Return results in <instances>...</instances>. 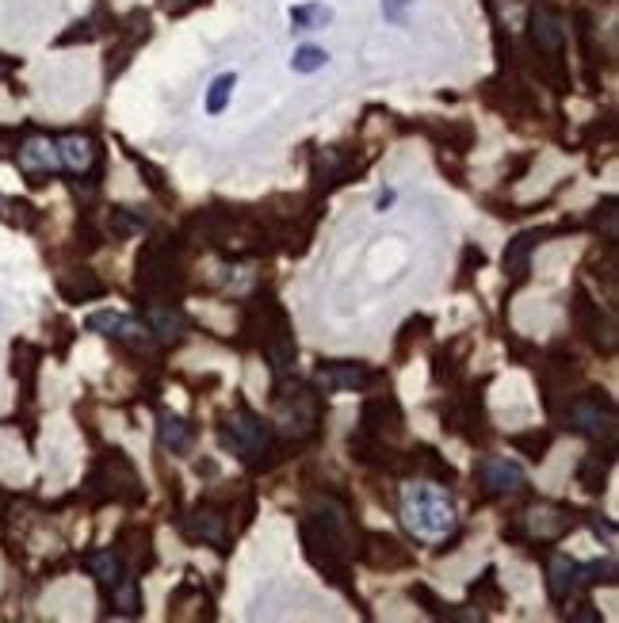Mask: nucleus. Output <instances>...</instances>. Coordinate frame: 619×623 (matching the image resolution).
Listing matches in <instances>:
<instances>
[{"label": "nucleus", "mask_w": 619, "mask_h": 623, "mask_svg": "<svg viewBox=\"0 0 619 623\" xmlns=\"http://www.w3.org/2000/svg\"><path fill=\"white\" fill-rule=\"evenodd\" d=\"M276 421H279V429L287 432V436H295V440L314 436V432H318V421H321L318 394H314L310 387H302V383H287V387L279 383Z\"/></svg>", "instance_id": "1"}, {"label": "nucleus", "mask_w": 619, "mask_h": 623, "mask_svg": "<svg viewBox=\"0 0 619 623\" xmlns=\"http://www.w3.org/2000/svg\"><path fill=\"white\" fill-rule=\"evenodd\" d=\"M402 516H406V528L417 539H440L455 528V509H451V501L444 494H436V490H425V486L409 497Z\"/></svg>", "instance_id": "2"}, {"label": "nucleus", "mask_w": 619, "mask_h": 623, "mask_svg": "<svg viewBox=\"0 0 619 623\" xmlns=\"http://www.w3.org/2000/svg\"><path fill=\"white\" fill-rule=\"evenodd\" d=\"M218 436H222V448L245 455L249 463L272 448V429H268L260 417H253L249 409H234V413H226V417H222V429H218Z\"/></svg>", "instance_id": "3"}, {"label": "nucleus", "mask_w": 619, "mask_h": 623, "mask_svg": "<svg viewBox=\"0 0 619 623\" xmlns=\"http://www.w3.org/2000/svg\"><path fill=\"white\" fill-rule=\"evenodd\" d=\"M176 280H180L176 245H172V237H157L138 253V287L146 295H165V291L176 287Z\"/></svg>", "instance_id": "4"}, {"label": "nucleus", "mask_w": 619, "mask_h": 623, "mask_svg": "<svg viewBox=\"0 0 619 623\" xmlns=\"http://www.w3.org/2000/svg\"><path fill=\"white\" fill-rule=\"evenodd\" d=\"M566 421L577 432H585L589 440H604V444L616 440V406L600 390H589V394L574 398L570 409H566Z\"/></svg>", "instance_id": "5"}, {"label": "nucleus", "mask_w": 619, "mask_h": 623, "mask_svg": "<svg viewBox=\"0 0 619 623\" xmlns=\"http://www.w3.org/2000/svg\"><path fill=\"white\" fill-rule=\"evenodd\" d=\"M570 310H574V325L581 333H589V341L604 348V352H612L616 348V322L600 310V302H593L581 287L574 291V302H570Z\"/></svg>", "instance_id": "6"}, {"label": "nucleus", "mask_w": 619, "mask_h": 623, "mask_svg": "<svg viewBox=\"0 0 619 623\" xmlns=\"http://www.w3.org/2000/svg\"><path fill=\"white\" fill-rule=\"evenodd\" d=\"M478 478L486 486V494H516L524 490V471L509 463V459H497V455H486L478 463Z\"/></svg>", "instance_id": "7"}, {"label": "nucleus", "mask_w": 619, "mask_h": 623, "mask_svg": "<svg viewBox=\"0 0 619 623\" xmlns=\"http://www.w3.org/2000/svg\"><path fill=\"white\" fill-rule=\"evenodd\" d=\"M363 429L371 432V436H402V409L394 398H371L367 406H363Z\"/></svg>", "instance_id": "8"}, {"label": "nucleus", "mask_w": 619, "mask_h": 623, "mask_svg": "<svg viewBox=\"0 0 619 623\" xmlns=\"http://www.w3.org/2000/svg\"><path fill=\"white\" fill-rule=\"evenodd\" d=\"M104 482H107V497H119V501H138L142 497V486H138V474L130 467L123 452H111V459H104Z\"/></svg>", "instance_id": "9"}, {"label": "nucleus", "mask_w": 619, "mask_h": 623, "mask_svg": "<svg viewBox=\"0 0 619 623\" xmlns=\"http://www.w3.org/2000/svg\"><path fill=\"white\" fill-rule=\"evenodd\" d=\"M88 329L92 333H104V337H115V341H134V344H146L150 341V325L134 322V318H123V314H92L88 318Z\"/></svg>", "instance_id": "10"}, {"label": "nucleus", "mask_w": 619, "mask_h": 623, "mask_svg": "<svg viewBox=\"0 0 619 623\" xmlns=\"http://www.w3.org/2000/svg\"><path fill=\"white\" fill-rule=\"evenodd\" d=\"M371 383V371L363 364H329L318 371V394H337V390H363Z\"/></svg>", "instance_id": "11"}, {"label": "nucleus", "mask_w": 619, "mask_h": 623, "mask_svg": "<svg viewBox=\"0 0 619 623\" xmlns=\"http://www.w3.org/2000/svg\"><path fill=\"white\" fill-rule=\"evenodd\" d=\"M58 146V161H62V169L69 172H88L92 165H96V146H92V138H85V134H65V138H58L54 142Z\"/></svg>", "instance_id": "12"}, {"label": "nucleus", "mask_w": 619, "mask_h": 623, "mask_svg": "<svg viewBox=\"0 0 619 623\" xmlns=\"http://www.w3.org/2000/svg\"><path fill=\"white\" fill-rule=\"evenodd\" d=\"M363 543H367V547H360V555L371 562V566H379V570H383V566H406L409 562V555L402 551V543L383 536V532H367Z\"/></svg>", "instance_id": "13"}, {"label": "nucleus", "mask_w": 619, "mask_h": 623, "mask_svg": "<svg viewBox=\"0 0 619 623\" xmlns=\"http://www.w3.org/2000/svg\"><path fill=\"white\" fill-rule=\"evenodd\" d=\"M562 39H566V31H562V20H558L555 8H535L532 12V43L543 50V54H558L562 50Z\"/></svg>", "instance_id": "14"}, {"label": "nucleus", "mask_w": 619, "mask_h": 623, "mask_svg": "<svg viewBox=\"0 0 619 623\" xmlns=\"http://www.w3.org/2000/svg\"><path fill=\"white\" fill-rule=\"evenodd\" d=\"M157 440H161L165 452H188L192 440H195V432L180 413H169V409H165V413L157 417Z\"/></svg>", "instance_id": "15"}, {"label": "nucleus", "mask_w": 619, "mask_h": 623, "mask_svg": "<svg viewBox=\"0 0 619 623\" xmlns=\"http://www.w3.org/2000/svg\"><path fill=\"white\" fill-rule=\"evenodd\" d=\"M543 230H524V234H516L509 241V249H505V272L513 276V280H524L528 276V260H532V249L543 241Z\"/></svg>", "instance_id": "16"}, {"label": "nucleus", "mask_w": 619, "mask_h": 623, "mask_svg": "<svg viewBox=\"0 0 619 623\" xmlns=\"http://www.w3.org/2000/svg\"><path fill=\"white\" fill-rule=\"evenodd\" d=\"M20 165L27 172L62 169V161H58V146H54V142H46V138H31V142H23L20 146Z\"/></svg>", "instance_id": "17"}, {"label": "nucleus", "mask_w": 619, "mask_h": 623, "mask_svg": "<svg viewBox=\"0 0 619 623\" xmlns=\"http://www.w3.org/2000/svg\"><path fill=\"white\" fill-rule=\"evenodd\" d=\"M58 291H62V295L69 302H88V299H100V295H104V283H100V276H96V272H88V268H77V272L62 276Z\"/></svg>", "instance_id": "18"}, {"label": "nucleus", "mask_w": 619, "mask_h": 623, "mask_svg": "<svg viewBox=\"0 0 619 623\" xmlns=\"http://www.w3.org/2000/svg\"><path fill=\"white\" fill-rule=\"evenodd\" d=\"M188 532L195 539H203V543H214V547H222L226 543V516L218 513V509H195L188 516Z\"/></svg>", "instance_id": "19"}, {"label": "nucleus", "mask_w": 619, "mask_h": 623, "mask_svg": "<svg viewBox=\"0 0 619 623\" xmlns=\"http://www.w3.org/2000/svg\"><path fill=\"white\" fill-rule=\"evenodd\" d=\"M150 333H157L161 341H180L184 333H188V318L180 314V310H172V306H150Z\"/></svg>", "instance_id": "20"}, {"label": "nucleus", "mask_w": 619, "mask_h": 623, "mask_svg": "<svg viewBox=\"0 0 619 623\" xmlns=\"http://www.w3.org/2000/svg\"><path fill=\"white\" fill-rule=\"evenodd\" d=\"M577 585H581V581H577V562H570V559L551 562V581H547V589H551L555 601H566Z\"/></svg>", "instance_id": "21"}, {"label": "nucleus", "mask_w": 619, "mask_h": 623, "mask_svg": "<svg viewBox=\"0 0 619 623\" xmlns=\"http://www.w3.org/2000/svg\"><path fill=\"white\" fill-rule=\"evenodd\" d=\"M107 222H111V234L115 237H134V234H142V230L150 226V215H146V211H138V207H115Z\"/></svg>", "instance_id": "22"}, {"label": "nucleus", "mask_w": 619, "mask_h": 623, "mask_svg": "<svg viewBox=\"0 0 619 623\" xmlns=\"http://www.w3.org/2000/svg\"><path fill=\"white\" fill-rule=\"evenodd\" d=\"M344 176H348V161H344L337 150H325L318 157V165H314V180H318V188H333V184H344Z\"/></svg>", "instance_id": "23"}, {"label": "nucleus", "mask_w": 619, "mask_h": 623, "mask_svg": "<svg viewBox=\"0 0 619 623\" xmlns=\"http://www.w3.org/2000/svg\"><path fill=\"white\" fill-rule=\"evenodd\" d=\"M608 467H612V455H589L585 463H581V471H577V482L589 490V494H600L604 490V478H608Z\"/></svg>", "instance_id": "24"}, {"label": "nucleus", "mask_w": 619, "mask_h": 623, "mask_svg": "<svg viewBox=\"0 0 619 623\" xmlns=\"http://www.w3.org/2000/svg\"><path fill=\"white\" fill-rule=\"evenodd\" d=\"M85 570H92L96 581L107 585V589H111V585L119 581V574H123V570H119V555H115V551H92V555H85Z\"/></svg>", "instance_id": "25"}, {"label": "nucleus", "mask_w": 619, "mask_h": 623, "mask_svg": "<svg viewBox=\"0 0 619 623\" xmlns=\"http://www.w3.org/2000/svg\"><path fill=\"white\" fill-rule=\"evenodd\" d=\"M111 604L123 612V616H134L142 604H138V581L130 578V574H119V581L111 585Z\"/></svg>", "instance_id": "26"}, {"label": "nucleus", "mask_w": 619, "mask_h": 623, "mask_svg": "<svg viewBox=\"0 0 619 623\" xmlns=\"http://www.w3.org/2000/svg\"><path fill=\"white\" fill-rule=\"evenodd\" d=\"M333 20V12L325 4H302V8H291V23L295 31H318L325 23Z\"/></svg>", "instance_id": "27"}, {"label": "nucleus", "mask_w": 619, "mask_h": 623, "mask_svg": "<svg viewBox=\"0 0 619 623\" xmlns=\"http://www.w3.org/2000/svg\"><path fill=\"white\" fill-rule=\"evenodd\" d=\"M234 88H237L234 73H222V77H214L211 88H207V111H211V115H222V111H226V104H230V96H234Z\"/></svg>", "instance_id": "28"}, {"label": "nucleus", "mask_w": 619, "mask_h": 623, "mask_svg": "<svg viewBox=\"0 0 619 623\" xmlns=\"http://www.w3.org/2000/svg\"><path fill=\"white\" fill-rule=\"evenodd\" d=\"M513 448L524 452L528 459H543L547 448H551V432H520V436H513Z\"/></svg>", "instance_id": "29"}, {"label": "nucleus", "mask_w": 619, "mask_h": 623, "mask_svg": "<svg viewBox=\"0 0 619 623\" xmlns=\"http://www.w3.org/2000/svg\"><path fill=\"white\" fill-rule=\"evenodd\" d=\"M325 62H329V54L321 46H299L291 58V69L295 73H318V69H325Z\"/></svg>", "instance_id": "30"}, {"label": "nucleus", "mask_w": 619, "mask_h": 623, "mask_svg": "<svg viewBox=\"0 0 619 623\" xmlns=\"http://www.w3.org/2000/svg\"><path fill=\"white\" fill-rule=\"evenodd\" d=\"M577 581L581 585H597V581H616V562H589V566H577Z\"/></svg>", "instance_id": "31"}, {"label": "nucleus", "mask_w": 619, "mask_h": 623, "mask_svg": "<svg viewBox=\"0 0 619 623\" xmlns=\"http://www.w3.org/2000/svg\"><path fill=\"white\" fill-rule=\"evenodd\" d=\"M600 222H604V237L616 241V199H604V207H597L593 226H600Z\"/></svg>", "instance_id": "32"}, {"label": "nucleus", "mask_w": 619, "mask_h": 623, "mask_svg": "<svg viewBox=\"0 0 619 623\" xmlns=\"http://www.w3.org/2000/svg\"><path fill=\"white\" fill-rule=\"evenodd\" d=\"M413 4V0H383V12H386V20H394V23H402L406 20V8Z\"/></svg>", "instance_id": "33"}, {"label": "nucleus", "mask_w": 619, "mask_h": 623, "mask_svg": "<svg viewBox=\"0 0 619 623\" xmlns=\"http://www.w3.org/2000/svg\"><path fill=\"white\" fill-rule=\"evenodd\" d=\"M138 169L150 176V188H161V172L153 169V165H146V161H138Z\"/></svg>", "instance_id": "34"}, {"label": "nucleus", "mask_w": 619, "mask_h": 623, "mask_svg": "<svg viewBox=\"0 0 619 623\" xmlns=\"http://www.w3.org/2000/svg\"><path fill=\"white\" fill-rule=\"evenodd\" d=\"M0 77H4V62H0Z\"/></svg>", "instance_id": "35"}]
</instances>
